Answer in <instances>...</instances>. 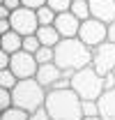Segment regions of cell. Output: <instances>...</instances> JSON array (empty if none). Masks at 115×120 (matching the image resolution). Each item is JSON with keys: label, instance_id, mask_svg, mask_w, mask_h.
Listing matches in <instances>:
<instances>
[{"label": "cell", "instance_id": "8992f818", "mask_svg": "<svg viewBox=\"0 0 115 120\" xmlns=\"http://www.w3.org/2000/svg\"><path fill=\"white\" fill-rule=\"evenodd\" d=\"M78 37H81L87 46L94 49V46H99L101 42L108 39V23H104V21H99V19L90 16V19H85V21H81Z\"/></svg>", "mask_w": 115, "mask_h": 120}, {"label": "cell", "instance_id": "4316f807", "mask_svg": "<svg viewBox=\"0 0 115 120\" xmlns=\"http://www.w3.org/2000/svg\"><path fill=\"white\" fill-rule=\"evenodd\" d=\"M25 7H30V9H39L42 5H46V0H21Z\"/></svg>", "mask_w": 115, "mask_h": 120}, {"label": "cell", "instance_id": "6da1fadb", "mask_svg": "<svg viewBox=\"0 0 115 120\" xmlns=\"http://www.w3.org/2000/svg\"><path fill=\"white\" fill-rule=\"evenodd\" d=\"M46 109L53 120H83V99L76 90L69 88H51L46 95Z\"/></svg>", "mask_w": 115, "mask_h": 120}, {"label": "cell", "instance_id": "8fae6325", "mask_svg": "<svg viewBox=\"0 0 115 120\" xmlns=\"http://www.w3.org/2000/svg\"><path fill=\"white\" fill-rule=\"evenodd\" d=\"M90 12L104 23L115 21V0H90Z\"/></svg>", "mask_w": 115, "mask_h": 120}, {"label": "cell", "instance_id": "44dd1931", "mask_svg": "<svg viewBox=\"0 0 115 120\" xmlns=\"http://www.w3.org/2000/svg\"><path fill=\"white\" fill-rule=\"evenodd\" d=\"M39 46H42V42H39V37H37V35H25V37H23V49H25V51L37 53V51H39Z\"/></svg>", "mask_w": 115, "mask_h": 120}, {"label": "cell", "instance_id": "ba28073f", "mask_svg": "<svg viewBox=\"0 0 115 120\" xmlns=\"http://www.w3.org/2000/svg\"><path fill=\"white\" fill-rule=\"evenodd\" d=\"M9 69H12L18 79H30V76H37L39 62H37V58H35V53H30V51H25V49H21V51L12 53Z\"/></svg>", "mask_w": 115, "mask_h": 120}, {"label": "cell", "instance_id": "9c48e42d", "mask_svg": "<svg viewBox=\"0 0 115 120\" xmlns=\"http://www.w3.org/2000/svg\"><path fill=\"white\" fill-rule=\"evenodd\" d=\"M67 74H69V72H62L58 62H44V65H39L35 79H37L46 90H51V88H55V83L62 79V76H67Z\"/></svg>", "mask_w": 115, "mask_h": 120}, {"label": "cell", "instance_id": "ffe728a7", "mask_svg": "<svg viewBox=\"0 0 115 120\" xmlns=\"http://www.w3.org/2000/svg\"><path fill=\"white\" fill-rule=\"evenodd\" d=\"M83 116L85 118L99 116V99H83Z\"/></svg>", "mask_w": 115, "mask_h": 120}, {"label": "cell", "instance_id": "9a60e30c", "mask_svg": "<svg viewBox=\"0 0 115 120\" xmlns=\"http://www.w3.org/2000/svg\"><path fill=\"white\" fill-rule=\"evenodd\" d=\"M0 120H30V113L25 109H18V106H9L5 111H0Z\"/></svg>", "mask_w": 115, "mask_h": 120}, {"label": "cell", "instance_id": "30bf717a", "mask_svg": "<svg viewBox=\"0 0 115 120\" xmlns=\"http://www.w3.org/2000/svg\"><path fill=\"white\" fill-rule=\"evenodd\" d=\"M58 28V32L62 35V37H78V30H81V19L74 14L72 9L69 12H60L55 16V23H53Z\"/></svg>", "mask_w": 115, "mask_h": 120}, {"label": "cell", "instance_id": "277c9868", "mask_svg": "<svg viewBox=\"0 0 115 120\" xmlns=\"http://www.w3.org/2000/svg\"><path fill=\"white\" fill-rule=\"evenodd\" d=\"M72 88L81 95V99H99L106 90V81L92 65H87L72 74Z\"/></svg>", "mask_w": 115, "mask_h": 120}, {"label": "cell", "instance_id": "d6986e66", "mask_svg": "<svg viewBox=\"0 0 115 120\" xmlns=\"http://www.w3.org/2000/svg\"><path fill=\"white\" fill-rule=\"evenodd\" d=\"M35 58H37L39 65H44V62H55V49L42 44V46H39V51L35 53Z\"/></svg>", "mask_w": 115, "mask_h": 120}, {"label": "cell", "instance_id": "7c38bea8", "mask_svg": "<svg viewBox=\"0 0 115 120\" xmlns=\"http://www.w3.org/2000/svg\"><path fill=\"white\" fill-rule=\"evenodd\" d=\"M99 116L104 120H115V88H106L99 97Z\"/></svg>", "mask_w": 115, "mask_h": 120}, {"label": "cell", "instance_id": "7a4b0ae2", "mask_svg": "<svg viewBox=\"0 0 115 120\" xmlns=\"http://www.w3.org/2000/svg\"><path fill=\"white\" fill-rule=\"evenodd\" d=\"M55 62L62 72L74 74L76 69L92 65V46H87L81 37H62L55 46Z\"/></svg>", "mask_w": 115, "mask_h": 120}, {"label": "cell", "instance_id": "5bb4252c", "mask_svg": "<svg viewBox=\"0 0 115 120\" xmlns=\"http://www.w3.org/2000/svg\"><path fill=\"white\" fill-rule=\"evenodd\" d=\"M35 35L39 37V42H42L44 46H53V49H55V46H58V42L62 39V35L58 32V28H55V26H39Z\"/></svg>", "mask_w": 115, "mask_h": 120}, {"label": "cell", "instance_id": "52a82bcc", "mask_svg": "<svg viewBox=\"0 0 115 120\" xmlns=\"http://www.w3.org/2000/svg\"><path fill=\"white\" fill-rule=\"evenodd\" d=\"M9 21H12V30L16 32H21L23 37L25 35H35L37 28H39V19H37V9H30V7H18L12 12L9 16Z\"/></svg>", "mask_w": 115, "mask_h": 120}, {"label": "cell", "instance_id": "603a6c76", "mask_svg": "<svg viewBox=\"0 0 115 120\" xmlns=\"http://www.w3.org/2000/svg\"><path fill=\"white\" fill-rule=\"evenodd\" d=\"M14 106V97H12V90L9 88H0V111Z\"/></svg>", "mask_w": 115, "mask_h": 120}, {"label": "cell", "instance_id": "cb8c5ba5", "mask_svg": "<svg viewBox=\"0 0 115 120\" xmlns=\"http://www.w3.org/2000/svg\"><path fill=\"white\" fill-rule=\"evenodd\" d=\"M30 120H53V116L48 113V109H46V106H39L37 111H32V113H30Z\"/></svg>", "mask_w": 115, "mask_h": 120}, {"label": "cell", "instance_id": "5b68a950", "mask_svg": "<svg viewBox=\"0 0 115 120\" xmlns=\"http://www.w3.org/2000/svg\"><path fill=\"white\" fill-rule=\"evenodd\" d=\"M92 67L101 76L113 74L115 72V42L106 39V42H101L99 46L92 49Z\"/></svg>", "mask_w": 115, "mask_h": 120}, {"label": "cell", "instance_id": "d4e9b609", "mask_svg": "<svg viewBox=\"0 0 115 120\" xmlns=\"http://www.w3.org/2000/svg\"><path fill=\"white\" fill-rule=\"evenodd\" d=\"M0 5H5L9 12H14V9H18V7H23L21 0H0Z\"/></svg>", "mask_w": 115, "mask_h": 120}, {"label": "cell", "instance_id": "2e32d148", "mask_svg": "<svg viewBox=\"0 0 115 120\" xmlns=\"http://www.w3.org/2000/svg\"><path fill=\"white\" fill-rule=\"evenodd\" d=\"M55 16H58V12H55V9H51L48 5H42V7L37 9L39 26H53V23H55Z\"/></svg>", "mask_w": 115, "mask_h": 120}, {"label": "cell", "instance_id": "ac0fdd59", "mask_svg": "<svg viewBox=\"0 0 115 120\" xmlns=\"http://www.w3.org/2000/svg\"><path fill=\"white\" fill-rule=\"evenodd\" d=\"M16 83H18V76L9 69V67H5V69H0V88H14Z\"/></svg>", "mask_w": 115, "mask_h": 120}, {"label": "cell", "instance_id": "f1b7e54d", "mask_svg": "<svg viewBox=\"0 0 115 120\" xmlns=\"http://www.w3.org/2000/svg\"><path fill=\"white\" fill-rule=\"evenodd\" d=\"M83 120H104L101 116H94V118H83Z\"/></svg>", "mask_w": 115, "mask_h": 120}, {"label": "cell", "instance_id": "83f0119b", "mask_svg": "<svg viewBox=\"0 0 115 120\" xmlns=\"http://www.w3.org/2000/svg\"><path fill=\"white\" fill-rule=\"evenodd\" d=\"M108 39L115 42V21H113V23H108Z\"/></svg>", "mask_w": 115, "mask_h": 120}, {"label": "cell", "instance_id": "e0dca14e", "mask_svg": "<svg viewBox=\"0 0 115 120\" xmlns=\"http://www.w3.org/2000/svg\"><path fill=\"white\" fill-rule=\"evenodd\" d=\"M72 12L81 21H85V19H90L92 16V12H90V0H74L72 2Z\"/></svg>", "mask_w": 115, "mask_h": 120}, {"label": "cell", "instance_id": "484cf974", "mask_svg": "<svg viewBox=\"0 0 115 120\" xmlns=\"http://www.w3.org/2000/svg\"><path fill=\"white\" fill-rule=\"evenodd\" d=\"M9 62H12V53H7V51H2V49H0V69L9 67Z\"/></svg>", "mask_w": 115, "mask_h": 120}, {"label": "cell", "instance_id": "7402d4cb", "mask_svg": "<svg viewBox=\"0 0 115 120\" xmlns=\"http://www.w3.org/2000/svg\"><path fill=\"white\" fill-rule=\"evenodd\" d=\"M72 2L74 0H46V5H48L51 9H55L58 14H60V12H69V9H72Z\"/></svg>", "mask_w": 115, "mask_h": 120}, {"label": "cell", "instance_id": "3957f363", "mask_svg": "<svg viewBox=\"0 0 115 120\" xmlns=\"http://www.w3.org/2000/svg\"><path fill=\"white\" fill-rule=\"evenodd\" d=\"M46 95H48V90L44 88L35 76H30V79H18V83L12 88L14 106L25 109L28 113H32V111H37L39 106L46 104Z\"/></svg>", "mask_w": 115, "mask_h": 120}, {"label": "cell", "instance_id": "4fadbf2b", "mask_svg": "<svg viewBox=\"0 0 115 120\" xmlns=\"http://www.w3.org/2000/svg\"><path fill=\"white\" fill-rule=\"evenodd\" d=\"M0 49L7 51V53H16L23 49V35L16 32V30H7L0 35Z\"/></svg>", "mask_w": 115, "mask_h": 120}, {"label": "cell", "instance_id": "f546056e", "mask_svg": "<svg viewBox=\"0 0 115 120\" xmlns=\"http://www.w3.org/2000/svg\"><path fill=\"white\" fill-rule=\"evenodd\" d=\"M113 74H115V72H113Z\"/></svg>", "mask_w": 115, "mask_h": 120}]
</instances>
